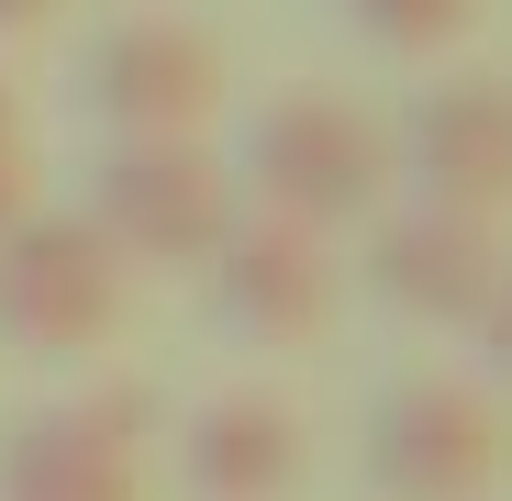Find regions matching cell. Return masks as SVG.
Segmentation results:
<instances>
[{"instance_id": "cell-12", "label": "cell", "mask_w": 512, "mask_h": 501, "mask_svg": "<svg viewBox=\"0 0 512 501\" xmlns=\"http://www.w3.org/2000/svg\"><path fill=\"white\" fill-rule=\"evenodd\" d=\"M468 334H479V357H490V379H512V268L490 279V301H479V323H468Z\"/></svg>"}, {"instance_id": "cell-9", "label": "cell", "mask_w": 512, "mask_h": 501, "mask_svg": "<svg viewBox=\"0 0 512 501\" xmlns=\"http://www.w3.org/2000/svg\"><path fill=\"white\" fill-rule=\"evenodd\" d=\"M501 268H512L501 234L468 223V212H435V201L368 212V301H390L401 323H446V334H468Z\"/></svg>"}, {"instance_id": "cell-14", "label": "cell", "mask_w": 512, "mask_h": 501, "mask_svg": "<svg viewBox=\"0 0 512 501\" xmlns=\"http://www.w3.org/2000/svg\"><path fill=\"white\" fill-rule=\"evenodd\" d=\"M45 12H56V0H0V34H34Z\"/></svg>"}, {"instance_id": "cell-2", "label": "cell", "mask_w": 512, "mask_h": 501, "mask_svg": "<svg viewBox=\"0 0 512 501\" xmlns=\"http://www.w3.org/2000/svg\"><path fill=\"white\" fill-rule=\"evenodd\" d=\"M245 190L201 134H112L90 156V223L123 268H212V245L234 234Z\"/></svg>"}, {"instance_id": "cell-1", "label": "cell", "mask_w": 512, "mask_h": 501, "mask_svg": "<svg viewBox=\"0 0 512 501\" xmlns=\"http://www.w3.org/2000/svg\"><path fill=\"white\" fill-rule=\"evenodd\" d=\"M234 190L256 212H279V223H368L390 212L401 190V167H390V123L357 112L346 90H279L268 112L245 123V156H234Z\"/></svg>"}, {"instance_id": "cell-3", "label": "cell", "mask_w": 512, "mask_h": 501, "mask_svg": "<svg viewBox=\"0 0 512 501\" xmlns=\"http://www.w3.org/2000/svg\"><path fill=\"white\" fill-rule=\"evenodd\" d=\"M357 468L379 501H490L501 490V412L479 379H401L368 412Z\"/></svg>"}, {"instance_id": "cell-5", "label": "cell", "mask_w": 512, "mask_h": 501, "mask_svg": "<svg viewBox=\"0 0 512 501\" xmlns=\"http://www.w3.org/2000/svg\"><path fill=\"white\" fill-rule=\"evenodd\" d=\"M78 101H90L101 134H201L223 112V45L179 12H134L90 45Z\"/></svg>"}, {"instance_id": "cell-4", "label": "cell", "mask_w": 512, "mask_h": 501, "mask_svg": "<svg viewBox=\"0 0 512 501\" xmlns=\"http://www.w3.org/2000/svg\"><path fill=\"white\" fill-rule=\"evenodd\" d=\"M123 312V257L90 212H23L0 234V346L23 357H78Z\"/></svg>"}, {"instance_id": "cell-6", "label": "cell", "mask_w": 512, "mask_h": 501, "mask_svg": "<svg viewBox=\"0 0 512 501\" xmlns=\"http://www.w3.org/2000/svg\"><path fill=\"white\" fill-rule=\"evenodd\" d=\"M145 390H90L0 435V501H145Z\"/></svg>"}, {"instance_id": "cell-11", "label": "cell", "mask_w": 512, "mask_h": 501, "mask_svg": "<svg viewBox=\"0 0 512 501\" xmlns=\"http://www.w3.org/2000/svg\"><path fill=\"white\" fill-rule=\"evenodd\" d=\"M346 23L379 45V56H435L479 23V0H346Z\"/></svg>"}, {"instance_id": "cell-7", "label": "cell", "mask_w": 512, "mask_h": 501, "mask_svg": "<svg viewBox=\"0 0 512 501\" xmlns=\"http://www.w3.org/2000/svg\"><path fill=\"white\" fill-rule=\"evenodd\" d=\"M223 334H245V346H312V334L334 323V290H346V268H334V245L312 223H279V212H234V234L212 245L201 268Z\"/></svg>"}, {"instance_id": "cell-10", "label": "cell", "mask_w": 512, "mask_h": 501, "mask_svg": "<svg viewBox=\"0 0 512 501\" xmlns=\"http://www.w3.org/2000/svg\"><path fill=\"white\" fill-rule=\"evenodd\" d=\"M301 412L279 390H212L179 424V490L190 501H290L301 490Z\"/></svg>"}, {"instance_id": "cell-8", "label": "cell", "mask_w": 512, "mask_h": 501, "mask_svg": "<svg viewBox=\"0 0 512 501\" xmlns=\"http://www.w3.org/2000/svg\"><path fill=\"white\" fill-rule=\"evenodd\" d=\"M390 167L412 179V201L501 223L512 212V78H435V90L401 112Z\"/></svg>"}, {"instance_id": "cell-13", "label": "cell", "mask_w": 512, "mask_h": 501, "mask_svg": "<svg viewBox=\"0 0 512 501\" xmlns=\"http://www.w3.org/2000/svg\"><path fill=\"white\" fill-rule=\"evenodd\" d=\"M34 212V167H23V134H0V234Z\"/></svg>"}, {"instance_id": "cell-15", "label": "cell", "mask_w": 512, "mask_h": 501, "mask_svg": "<svg viewBox=\"0 0 512 501\" xmlns=\"http://www.w3.org/2000/svg\"><path fill=\"white\" fill-rule=\"evenodd\" d=\"M0 134H12V90H0Z\"/></svg>"}]
</instances>
